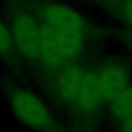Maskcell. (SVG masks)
I'll return each mask as SVG.
<instances>
[{
  "instance_id": "obj_6",
  "label": "cell",
  "mask_w": 132,
  "mask_h": 132,
  "mask_svg": "<svg viewBox=\"0 0 132 132\" xmlns=\"http://www.w3.org/2000/svg\"><path fill=\"white\" fill-rule=\"evenodd\" d=\"M106 113L112 124L132 115V82L106 107Z\"/></svg>"
},
{
  "instance_id": "obj_1",
  "label": "cell",
  "mask_w": 132,
  "mask_h": 132,
  "mask_svg": "<svg viewBox=\"0 0 132 132\" xmlns=\"http://www.w3.org/2000/svg\"><path fill=\"white\" fill-rule=\"evenodd\" d=\"M42 27V50L37 64L54 70L69 62H78L89 42L86 17L73 6L47 0L33 11Z\"/></svg>"
},
{
  "instance_id": "obj_3",
  "label": "cell",
  "mask_w": 132,
  "mask_h": 132,
  "mask_svg": "<svg viewBox=\"0 0 132 132\" xmlns=\"http://www.w3.org/2000/svg\"><path fill=\"white\" fill-rule=\"evenodd\" d=\"M10 30L14 50L27 61L37 62L42 50V27L33 11L19 8L11 14Z\"/></svg>"
},
{
  "instance_id": "obj_7",
  "label": "cell",
  "mask_w": 132,
  "mask_h": 132,
  "mask_svg": "<svg viewBox=\"0 0 132 132\" xmlns=\"http://www.w3.org/2000/svg\"><path fill=\"white\" fill-rule=\"evenodd\" d=\"M14 51L16 50H14V42H13L10 25L0 19V57H8Z\"/></svg>"
},
{
  "instance_id": "obj_8",
  "label": "cell",
  "mask_w": 132,
  "mask_h": 132,
  "mask_svg": "<svg viewBox=\"0 0 132 132\" xmlns=\"http://www.w3.org/2000/svg\"><path fill=\"white\" fill-rule=\"evenodd\" d=\"M121 16L126 25L132 30V0H123L121 3Z\"/></svg>"
},
{
  "instance_id": "obj_9",
  "label": "cell",
  "mask_w": 132,
  "mask_h": 132,
  "mask_svg": "<svg viewBox=\"0 0 132 132\" xmlns=\"http://www.w3.org/2000/svg\"><path fill=\"white\" fill-rule=\"evenodd\" d=\"M112 126H113V132H132V115Z\"/></svg>"
},
{
  "instance_id": "obj_2",
  "label": "cell",
  "mask_w": 132,
  "mask_h": 132,
  "mask_svg": "<svg viewBox=\"0 0 132 132\" xmlns=\"http://www.w3.org/2000/svg\"><path fill=\"white\" fill-rule=\"evenodd\" d=\"M6 106L23 129L30 132H62L51 103L34 89L22 84H13L5 90Z\"/></svg>"
},
{
  "instance_id": "obj_5",
  "label": "cell",
  "mask_w": 132,
  "mask_h": 132,
  "mask_svg": "<svg viewBox=\"0 0 132 132\" xmlns=\"http://www.w3.org/2000/svg\"><path fill=\"white\" fill-rule=\"evenodd\" d=\"M100 90L103 93V98L106 101V106H109L130 82L132 76L126 65L120 61H106L100 64L96 69H93Z\"/></svg>"
},
{
  "instance_id": "obj_4",
  "label": "cell",
  "mask_w": 132,
  "mask_h": 132,
  "mask_svg": "<svg viewBox=\"0 0 132 132\" xmlns=\"http://www.w3.org/2000/svg\"><path fill=\"white\" fill-rule=\"evenodd\" d=\"M84 72L86 69H82L78 62H69L62 67L50 70L48 96L57 107L67 109L69 112L73 110Z\"/></svg>"
}]
</instances>
